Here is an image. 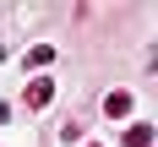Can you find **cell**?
I'll return each mask as SVG.
<instances>
[{
  "mask_svg": "<svg viewBox=\"0 0 158 147\" xmlns=\"http://www.w3.org/2000/svg\"><path fill=\"white\" fill-rule=\"evenodd\" d=\"M49 98H55V82H49V76H38V82H27V93H22V104H27V109H44Z\"/></svg>",
  "mask_w": 158,
  "mask_h": 147,
  "instance_id": "1",
  "label": "cell"
},
{
  "mask_svg": "<svg viewBox=\"0 0 158 147\" xmlns=\"http://www.w3.org/2000/svg\"><path fill=\"white\" fill-rule=\"evenodd\" d=\"M131 104H136V98H131L126 87H114V93L104 98V114H109V120H126V114H131Z\"/></svg>",
  "mask_w": 158,
  "mask_h": 147,
  "instance_id": "2",
  "label": "cell"
},
{
  "mask_svg": "<svg viewBox=\"0 0 158 147\" xmlns=\"http://www.w3.org/2000/svg\"><path fill=\"white\" fill-rule=\"evenodd\" d=\"M49 60H55V49H49V44H38V49H27V60H22V65H33V71H44Z\"/></svg>",
  "mask_w": 158,
  "mask_h": 147,
  "instance_id": "3",
  "label": "cell"
},
{
  "mask_svg": "<svg viewBox=\"0 0 158 147\" xmlns=\"http://www.w3.org/2000/svg\"><path fill=\"white\" fill-rule=\"evenodd\" d=\"M126 147H153V125H131L126 131Z\"/></svg>",
  "mask_w": 158,
  "mask_h": 147,
  "instance_id": "4",
  "label": "cell"
},
{
  "mask_svg": "<svg viewBox=\"0 0 158 147\" xmlns=\"http://www.w3.org/2000/svg\"><path fill=\"white\" fill-rule=\"evenodd\" d=\"M87 147H98V142H87Z\"/></svg>",
  "mask_w": 158,
  "mask_h": 147,
  "instance_id": "5",
  "label": "cell"
}]
</instances>
